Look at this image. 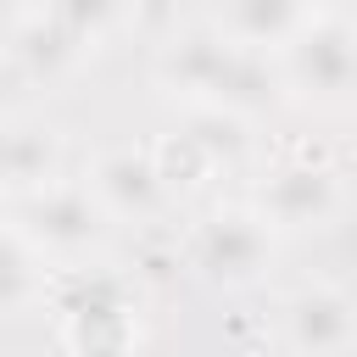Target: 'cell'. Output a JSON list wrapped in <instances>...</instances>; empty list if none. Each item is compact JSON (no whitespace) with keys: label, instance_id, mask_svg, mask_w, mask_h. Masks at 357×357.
I'll return each instance as SVG.
<instances>
[{"label":"cell","instance_id":"obj_5","mask_svg":"<svg viewBox=\"0 0 357 357\" xmlns=\"http://www.w3.org/2000/svg\"><path fill=\"white\" fill-rule=\"evenodd\" d=\"M100 184L123 201V206H151L156 201V167L139 162V156H112L100 167Z\"/></svg>","mask_w":357,"mask_h":357},{"label":"cell","instance_id":"obj_3","mask_svg":"<svg viewBox=\"0 0 357 357\" xmlns=\"http://www.w3.org/2000/svg\"><path fill=\"white\" fill-rule=\"evenodd\" d=\"M206 262L218 273H245L257 262V234L245 229V218H218V229L206 234Z\"/></svg>","mask_w":357,"mask_h":357},{"label":"cell","instance_id":"obj_6","mask_svg":"<svg viewBox=\"0 0 357 357\" xmlns=\"http://www.w3.org/2000/svg\"><path fill=\"white\" fill-rule=\"evenodd\" d=\"M324 201H329V178H324V173H284L279 190H273V206H279L284 218H307V212H318Z\"/></svg>","mask_w":357,"mask_h":357},{"label":"cell","instance_id":"obj_2","mask_svg":"<svg viewBox=\"0 0 357 357\" xmlns=\"http://www.w3.org/2000/svg\"><path fill=\"white\" fill-rule=\"evenodd\" d=\"M290 324H296V340H301L307 351H335V346H346V335H351V312H346L335 296H301Z\"/></svg>","mask_w":357,"mask_h":357},{"label":"cell","instance_id":"obj_1","mask_svg":"<svg viewBox=\"0 0 357 357\" xmlns=\"http://www.w3.org/2000/svg\"><path fill=\"white\" fill-rule=\"evenodd\" d=\"M296 67L301 78H312L318 89H346L357 78V39L340 33V28H312L301 45H296Z\"/></svg>","mask_w":357,"mask_h":357},{"label":"cell","instance_id":"obj_4","mask_svg":"<svg viewBox=\"0 0 357 357\" xmlns=\"http://www.w3.org/2000/svg\"><path fill=\"white\" fill-rule=\"evenodd\" d=\"M39 223H45V234L61 240V245H84V240H95V206H89L84 195H50L45 212H39Z\"/></svg>","mask_w":357,"mask_h":357},{"label":"cell","instance_id":"obj_7","mask_svg":"<svg viewBox=\"0 0 357 357\" xmlns=\"http://www.w3.org/2000/svg\"><path fill=\"white\" fill-rule=\"evenodd\" d=\"M22 290H28V257H22V245L11 234H0V312L17 307Z\"/></svg>","mask_w":357,"mask_h":357},{"label":"cell","instance_id":"obj_8","mask_svg":"<svg viewBox=\"0 0 357 357\" xmlns=\"http://www.w3.org/2000/svg\"><path fill=\"white\" fill-rule=\"evenodd\" d=\"M301 0H240V28L245 33H279L296 17Z\"/></svg>","mask_w":357,"mask_h":357}]
</instances>
